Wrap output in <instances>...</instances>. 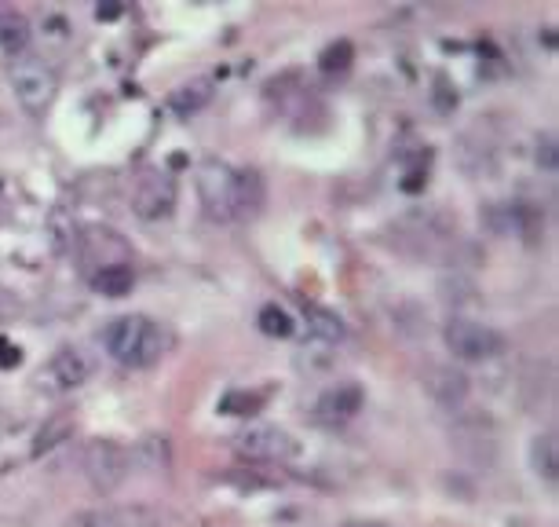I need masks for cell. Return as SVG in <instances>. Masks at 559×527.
Here are the masks:
<instances>
[{
	"mask_svg": "<svg viewBox=\"0 0 559 527\" xmlns=\"http://www.w3.org/2000/svg\"><path fill=\"white\" fill-rule=\"evenodd\" d=\"M95 15H99V19H117V15H121V8H99Z\"/></svg>",
	"mask_w": 559,
	"mask_h": 527,
	"instance_id": "cb8c5ba5",
	"label": "cell"
},
{
	"mask_svg": "<svg viewBox=\"0 0 559 527\" xmlns=\"http://www.w3.org/2000/svg\"><path fill=\"white\" fill-rule=\"evenodd\" d=\"M538 165L545 173H556V140L552 136H541L538 140Z\"/></svg>",
	"mask_w": 559,
	"mask_h": 527,
	"instance_id": "44dd1931",
	"label": "cell"
},
{
	"mask_svg": "<svg viewBox=\"0 0 559 527\" xmlns=\"http://www.w3.org/2000/svg\"><path fill=\"white\" fill-rule=\"evenodd\" d=\"M307 330H311V337L322 341V345L344 341V323H340V315L326 312V308H307Z\"/></svg>",
	"mask_w": 559,
	"mask_h": 527,
	"instance_id": "2e32d148",
	"label": "cell"
},
{
	"mask_svg": "<svg viewBox=\"0 0 559 527\" xmlns=\"http://www.w3.org/2000/svg\"><path fill=\"white\" fill-rule=\"evenodd\" d=\"M176 205V180L161 169H147L132 187V209L143 220H165Z\"/></svg>",
	"mask_w": 559,
	"mask_h": 527,
	"instance_id": "52a82bcc",
	"label": "cell"
},
{
	"mask_svg": "<svg viewBox=\"0 0 559 527\" xmlns=\"http://www.w3.org/2000/svg\"><path fill=\"white\" fill-rule=\"evenodd\" d=\"M351 55H355V52H351L348 41L333 44V48H326V52H322V70H326V74H333V70H348Z\"/></svg>",
	"mask_w": 559,
	"mask_h": 527,
	"instance_id": "ffe728a7",
	"label": "cell"
},
{
	"mask_svg": "<svg viewBox=\"0 0 559 527\" xmlns=\"http://www.w3.org/2000/svg\"><path fill=\"white\" fill-rule=\"evenodd\" d=\"M256 326H260V334H267V337H293V330H296L293 315L285 312V308H278V304H264L260 315H256Z\"/></svg>",
	"mask_w": 559,
	"mask_h": 527,
	"instance_id": "e0dca14e",
	"label": "cell"
},
{
	"mask_svg": "<svg viewBox=\"0 0 559 527\" xmlns=\"http://www.w3.org/2000/svg\"><path fill=\"white\" fill-rule=\"evenodd\" d=\"M22 363L19 345H11L8 337H0V370H15Z\"/></svg>",
	"mask_w": 559,
	"mask_h": 527,
	"instance_id": "7402d4cb",
	"label": "cell"
},
{
	"mask_svg": "<svg viewBox=\"0 0 559 527\" xmlns=\"http://www.w3.org/2000/svg\"><path fill=\"white\" fill-rule=\"evenodd\" d=\"M88 374H92V366H88V359L77 348H59V352L52 355V363L44 366L41 381L52 392H74V388H81L88 381Z\"/></svg>",
	"mask_w": 559,
	"mask_h": 527,
	"instance_id": "ba28073f",
	"label": "cell"
},
{
	"mask_svg": "<svg viewBox=\"0 0 559 527\" xmlns=\"http://www.w3.org/2000/svg\"><path fill=\"white\" fill-rule=\"evenodd\" d=\"M362 407V392L355 385H337L329 388L326 396L318 399L315 407V418L326 421V425H344L348 418H355Z\"/></svg>",
	"mask_w": 559,
	"mask_h": 527,
	"instance_id": "30bf717a",
	"label": "cell"
},
{
	"mask_svg": "<svg viewBox=\"0 0 559 527\" xmlns=\"http://www.w3.org/2000/svg\"><path fill=\"white\" fill-rule=\"evenodd\" d=\"M132 286H136V271L128 264H99L92 271V290L103 297H128Z\"/></svg>",
	"mask_w": 559,
	"mask_h": 527,
	"instance_id": "4fadbf2b",
	"label": "cell"
},
{
	"mask_svg": "<svg viewBox=\"0 0 559 527\" xmlns=\"http://www.w3.org/2000/svg\"><path fill=\"white\" fill-rule=\"evenodd\" d=\"M26 48H30V22L22 11L4 4L0 8V52L19 59V55H26Z\"/></svg>",
	"mask_w": 559,
	"mask_h": 527,
	"instance_id": "7c38bea8",
	"label": "cell"
},
{
	"mask_svg": "<svg viewBox=\"0 0 559 527\" xmlns=\"http://www.w3.org/2000/svg\"><path fill=\"white\" fill-rule=\"evenodd\" d=\"M424 385H428L435 403H443V407H461L468 396V377L450 370V366H435V370H428V381H424Z\"/></svg>",
	"mask_w": 559,
	"mask_h": 527,
	"instance_id": "8fae6325",
	"label": "cell"
},
{
	"mask_svg": "<svg viewBox=\"0 0 559 527\" xmlns=\"http://www.w3.org/2000/svg\"><path fill=\"white\" fill-rule=\"evenodd\" d=\"M128 462H132V454L125 447H117L114 440H92L81 454L85 476L92 480L95 491H114L128 476Z\"/></svg>",
	"mask_w": 559,
	"mask_h": 527,
	"instance_id": "8992f818",
	"label": "cell"
},
{
	"mask_svg": "<svg viewBox=\"0 0 559 527\" xmlns=\"http://www.w3.org/2000/svg\"><path fill=\"white\" fill-rule=\"evenodd\" d=\"M209 99H212V81L209 77H198V81H190V85L172 92L169 110L172 114H180V118H190V114H198L201 107H209Z\"/></svg>",
	"mask_w": 559,
	"mask_h": 527,
	"instance_id": "5bb4252c",
	"label": "cell"
},
{
	"mask_svg": "<svg viewBox=\"0 0 559 527\" xmlns=\"http://www.w3.org/2000/svg\"><path fill=\"white\" fill-rule=\"evenodd\" d=\"M260 403H264V396H256V392H231L220 399V410L223 414H256Z\"/></svg>",
	"mask_w": 559,
	"mask_h": 527,
	"instance_id": "d6986e66",
	"label": "cell"
},
{
	"mask_svg": "<svg viewBox=\"0 0 559 527\" xmlns=\"http://www.w3.org/2000/svg\"><path fill=\"white\" fill-rule=\"evenodd\" d=\"M11 92L30 118H44L59 96V74L37 55H19L11 59Z\"/></svg>",
	"mask_w": 559,
	"mask_h": 527,
	"instance_id": "7a4b0ae2",
	"label": "cell"
},
{
	"mask_svg": "<svg viewBox=\"0 0 559 527\" xmlns=\"http://www.w3.org/2000/svg\"><path fill=\"white\" fill-rule=\"evenodd\" d=\"M66 432H70V418H55L48 429L37 432V443H33V458H41L44 451H52L55 443H63Z\"/></svg>",
	"mask_w": 559,
	"mask_h": 527,
	"instance_id": "ac0fdd59",
	"label": "cell"
},
{
	"mask_svg": "<svg viewBox=\"0 0 559 527\" xmlns=\"http://www.w3.org/2000/svg\"><path fill=\"white\" fill-rule=\"evenodd\" d=\"M234 451L242 454L245 462H271L282 465L296 454V440L278 425H249L234 436Z\"/></svg>",
	"mask_w": 559,
	"mask_h": 527,
	"instance_id": "277c9868",
	"label": "cell"
},
{
	"mask_svg": "<svg viewBox=\"0 0 559 527\" xmlns=\"http://www.w3.org/2000/svg\"><path fill=\"white\" fill-rule=\"evenodd\" d=\"M530 465H534V473L545 480V484H556L559 476V462H556V436L545 432L538 440L530 443Z\"/></svg>",
	"mask_w": 559,
	"mask_h": 527,
	"instance_id": "9a60e30c",
	"label": "cell"
},
{
	"mask_svg": "<svg viewBox=\"0 0 559 527\" xmlns=\"http://www.w3.org/2000/svg\"><path fill=\"white\" fill-rule=\"evenodd\" d=\"M446 348H450L457 359H465V363H486V359H494V355L505 352V337L497 334L494 326L457 315V319L446 323Z\"/></svg>",
	"mask_w": 559,
	"mask_h": 527,
	"instance_id": "3957f363",
	"label": "cell"
},
{
	"mask_svg": "<svg viewBox=\"0 0 559 527\" xmlns=\"http://www.w3.org/2000/svg\"><path fill=\"white\" fill-rule=\"evenodd\" d=\"M234 173L227 162L209 158L198 165V194L212 220H234Z\"/></svg>",
	"mask_w": 559,
	"mask_h": 527,
	"instance_id": "5b68a950",
	"label": "cell"
},
{
	"mask_svg": "<svg viewBox=\"0 0 559 527\" xmlns=\"http://www.w3.org/2000/svg\"><path fill=\"white\" fill-rule=\"evenodd\" d=\"M344 527H388V524H380V520H351V524Z\"/></svg>",
	"mask_w": 559,
	"mask_h": 527,
	"instance_id": "603a6c76",
	"label": "cell"
},
{
	"mask_svg": "<svg viewBox=\"0 0 559 527\" xmlns=\"http://www.w3.org/2000/svg\"><path fill=\"white\" fill-rule=\"evenodd\" d=\"M103 345L114 363L147 370V366L161 363V355L169 352V334L150 315H121L103 330Z\"/></svg>",
	"mask_w": 559,
	"mask_h": 527,
	"instance_id": "6da1fadb",
	"label": "cell"
},
{
	"mask_svg": "<svg viewBox=\"0 0 559 527\" xmlns=\"http://www.w3.org/2000/svg\"><path fill=\"white\" fill-rule=\"evenodd\" d=\"M0 205H4V187H0Z\"/></svg>",
	"mask_w": 559,
	"mask_h": 527,
	"instance_id": "d4e9b609",
	"label": "cell"
},
{
	"mask_svg": "<svg viewBox=\"0 0 559 527\" xmlns=\"http://www.w3.org/2000/svg\"><path fill=\"white\" fill-rule=\"evenodd\" d=\"M264 202V176L256 173V169H238L234 173V220H256Z\"/></svg>",
	"mask_w": 559,
	"mask_h": 527,
	"instance_id": "9c48e42d",
	"label": "cell"
}]
</instances>
